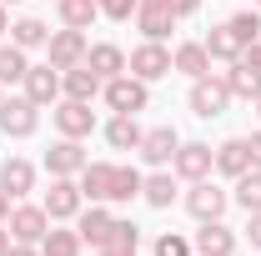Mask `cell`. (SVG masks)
<instances>
[{
	"instance_id": "obj_4",
	"label": "cell",
	"mask_w": 261,
	"mask_h": 256,
	"mask_svg": "<svg viewBox=\"0 0 261 256\" xmlns=\"http://www.w3.org/2000/svg\"><path fill=\"white\" fill-rule=\"evenodd\" d=\"M45 216L50 221H75L81 216V206H86V191H81V181L75 176H50V191H45Z\"/></svg>"
},
{
	"instance_id": "obj_16",
	"label": "cell",
	"mask_w": 261,
	"mask_h": 256,
	"mask_svg": "<svg viewBox=\"0 0 261 256\" xmlns=\"http://www.w3.org/2000/svg\"><path fill=\"white\" fill-rule=\"evenodd\" d=\"M86 201H106L111 206V186H116V161H86V171L75 176Z\"/></svg>"
},
{
	"instance_id": "obj_8",
	"label": "cell",
	"mask_w": 261,
	"mask_h": 256,
	"mask_svg": "<svg viewBox=\"0 0 261 256\" xmlns=\"http://www.w3.org/2000/svg\"><path fill=\"white\" fill-rule=\"evenodd\" d=\"M231 206V191H221L211 176L206 181H191V191H186V211H191L196 221H221Z\"/></svg>"
},
{
	"instance_id": "obj_20",
	"label": "cell",
	"mask_w": 261,
	"mask_h": 256,
	"mask_svg": "<svg viewBox=\"0 0 261 256\" xmlns=\"http://www.w3.org/2000/svg\"><path fill=\"white\" fill-rule=\"evenodd\" d=\"M141 201H146V206H156V211H171V201H176V171L156 166V171L141 181Z\"/></svg>"
},
{
	"instance_id": "obj_38",
	"label": "cell",
	"mask_w": 261,
	"mask_h": 256,
	"mask_svg": "<svg viewBox=\"0 0 261 256\" xmlns=\"http://www.w3.org/2000/svg\"><path fill=\"white\" fill-rule=\"evenodd\" d=\"M171 10H176V20H186V15L201 10V0H171Z\"/></svg>"
},
{
	"instance_id": "obj_10",
	"label": "cell",
	"mask_w": 261,
	"mask_h": 256,
	"mask_svg": "<svg viewBox=\"0 0 261 256\" xmlns=\"http://www.w3.org/2000/svg\"><path fill=\"white\" fill-rule=\"evenodd\" d=\"M5 226H10V236H15V241L40 246V241H45V231H50V216H45V206H10Z\"/></svg>"
},
{
	"instance_id": "obj_2",
	"label": "cell",
	"mask_w": 261,
	"mask_h": 256,
	"mask_svg": "<svg viewBox=\"0 0 261 256\" xmlns=\"http://www.w3.org/2000/svg\"><path fill=\"white\" fill-rule=\"evenodd\" d=\"M100 96H106V106L116 111V116H136V111H146L151 106V86L146 81H136V75H116V81H106L100 86Z\"/></svg>"
},
{
	"instance_id": "obj_17",
	"label": "cell",
	"mask_w": 261,
	"mask_h": 256,
	"mask_svg": "<svg viewBox=\"0 0 261 256\" xmlns=\"http://www.w3.org/2000/svg\"><path fill=\"white\" fill-rule=\"evenodd\" d=\"M191 246H196V256H231L236 251V231H231L226 221H201Z\"/></svg>"
},
{
	"instance_id": "obj_25",
	"label": "cell",
	"mask_w": 261,
	"mask_h": 256,
	"mask_svg": "<svg viewBox=\"0 0 261 256\" xmlns=\"http://www.w3.org/2000/svg\"><path fill=\"white\" fill-rule=\"evenodd\" d=\"M201 45L211 50V61H226V65H231V61H241V50H246V45L236 40V31H231L226 20H221V25H211V35H206Z\"/></svg>"
},
{
	"instance_id": "obj_29",
	"label": "cell",
	"mask_w": 261,
	"mask_h": 256,
	"mask_svg": "<svg viewBox=\"0 0 261 256\" xmlns=\"http://www.w3.org/2000/svg\"><path fill=\"white\" fill-rule=\"evenodd\" d=\"M56 10H61V25H70V31H91V20L100 15L96 0H56Z\"/></svg>"
},
{
	"instance_id": "obj_6",
	"label": "cell",
	"mask_w": 261,
	"mask_h": 256,
	"mask_svg": "<svg viewBox=\"0 0 261 256\" xmlns=\"http://www.w3.org/2000/svg\"><path fill=\"white\" fill-rule=\"evenodd\" d=\"M86 50H91L86 31H70V25L50 31V40H45V61L56 65V70H70V65H86Z\"/></svg>"
},
{
	"instance_id": "obj_50",
	"label": "cell",
	"mask_w": 261,
	"mask_h": 256,
	"mask_svg": "<svg viewBox=\"0 0 261 256\" xmlns=\"http://www.w3.org/2000/svg\"><path fill=\"white\" fill-rule=\"evenodd\" d=\"M251 5H256V10H261V0H251Z\"/></svg>"
},
{
	"instance_id": "obj_14",
	"label": "cell",
	"mask_w": 261,
	"mask_h": 256,
	"mask_svg": "<svg viewBox=\"0 0 261 256\" xmlns=\"http://www.w3.org/2000/svg\"><path fill=\"white\" fill-rule=\"evenodd\" d=\"M0 191L10 196V201L31 196L35 191V166L25 156H5V161H0Z\"/></svg>"
},
{
	"instance_id": "obj_45",
	"label": "cell",
	"mask_w": 261,
	"mask_h": 256,
	"mask_svg": "<svg viewBox=\"0 0 261 256\" xmlns=\"http://www.w3.org/2000/svg\"><path fill=\"white\" fill-rule=\"evenodd\" d=\"M10 31V10H5V5H0V35Z\"/></svg>"
},
{
	"instance_id": "obj_3",
	"label": "cell",
	"mask_w": 261,
	"mask_h": 256,
	"mask_svg": "<svg viewBox=\"0 0 261 256\" xmlns=\"http://www.w3.org/2000/svg\"><path fill=\"white\" fill-rule=\"evenodd\" d=\"M35 131H40V106L25 96H10L0 100V136L5 141H31Z\"/></svg>"
},
{
	"instance_id": "obj_49",
	"label": "cell",
	"mask_w": 261,
	"mask_h": 256,
	"mask_svg": "<svg viewBox=\"0 0 261 256\" xmlns=\"http://www.w3.org/2000/svg\"><path fill=\"white\" fill-rule=\"evenodd\" d=\"M0 100H5V86H0Z\"/></svg>"
},
{
	"instance_id": "obj_48",
	"label": "cell",
	"mask_w": 261,
	"mask_h": 256,
	"mask_svg": "<svg viewBox=\"0 0 261 256\" xmlns=\"http://www.w3.org/2000/svg\"><path fill=\"white\" fill-rule=\"evenodd\" d=\"M0 5H15V0H0Z\"/></svg>"
},
{
	"instance_id": "obj_51",
	"label": "cell",
	"mask_w": 261,
	"mask_h": 256,
	"mask_svg": "<svg viewBox=\"0 0 261 256\" xmlns=\"http://www.w3.org/2000/svg\"><path fill=\"white\" fill-rule=\"evenodd\" d=\"M231 256H241V251H231Z\"/></svg>"
},
{
	"instance_id": "obj_37",
	"label": "cell",
	"mask_w": 261,
	"mask_h": 256,
	"mask_svg": "<svg viewBox=\"0 0 261 256\" xmlns=\"http://www.w3.org/2000/svg\"><path fill=\"white\" fill-rule=\"evenodd\" d=\"M246 236H251V251H261V211H251V221H246Z\"/></svg>"
},
{
	"instance_id": "obj_12",
	"label": "cell",
	"mask_w": 261,
	"mask_h": 256,
	"mask_svg": "<svg viewBox=\"0 0 261 256\" xmlns=\"http://www.w3.org/2000/svg\"><path fill=\"white\" fill-rule=\"evenodd\" d=\"M20 86H25V100H35V106H56V100H61V70H56L50 61L31 65Z\"/></svg>"
},
{
	"instance_id": "obj_7",
	"label": "cell",
	"mask_w": 261,
	"mask_h": 256,
	"mask_svg": "<svg viewBox=\"0 0 261 256\" xmlns=\"http://www.w3.org/2000/svg\"><path fill=\"white\" fill-rule=\"evenodd\" d=\"M126 70L136 75V81H161V75H171V50H166L161 40H141L136 50L126 56Z\"/></svg>"
},
{
	"instance_id": "obj_41",
	"label": "cell",
	"mask_w": 261,
	"mask_h": 256,
	"mask_svg": "<svg viewBox=\"0 0 261 256\" xmlns=\"http://www.w3.org/2000/svg\"><path fill=\"white\" fill-rule=\"evenodd\" d=\"M96 256H136V246H100Z\"/></svg>"
},
{
	"instance_id": "obj_44",
	"label": "cell",
	"mask_w": 261,
	"mask_h": 256,
	"mask_svg": "<svg viewBox=\"0 0 261 256\" xmlns=\"http://www.w3.org/2000/svg\"><path fill=\"white\" fill-rule=\"evenodd\" d=\"M5 216H10V196L0 191V221H5Z\"/></svg>"
},
{
	"instance_id": "obj_9",
	"label": "cell",
	"mask_w": 261,
	"mask_h": 256,
	"mask_svg": "<svg viewBox=\"0 0 261 256\" xmlns=\"http://www.w3.org/2000/svg\"><path fill=\"white\" fill-rule=\"evenodd\" d=\"M50 121H56V131L61 136H70V141H86L91 131H96V111H91V100H56V111H50Z\"/></svg>"
},
{
	"instance_id": "obj_47",
	"label": "cell",
	"mask_w": 261,
	"mask_h": 256,
	"mask_svg": "<svg viewBox=\"0 0 261 256\" xmlns=\"http://www.w3.org/2000/svg\"><path fill=\"white\" fill-rule=\"evenodd\" d=\"M251 106H256V116H261V96H256V100H251Z\"/></svg>"
},
{
	"instance_id": "obj_39",
	"label": "cell",
	"mask_w": 261,
	"mask_h": 256,
	"mask_svg": "<svg viewBox=\"0 0 261 256\" xmlns=\"http://www.w3.org/2000/svg\"><path fill=\"white\" fill-rule=\"evenodd\" d=\"M246 146H251V166L261 171V131H251V136H246Z\"/></svg>"
},
{
	"instance_id": "obj_31",
	"label": "cell",
	"mask_w": 261,
	"mask_h": 256,
	"mask_svg": "<svg viewBox=\"0 0 261 256\" xmlns=\"http://www.w3.org/2000/svg\"><path fill=\"white\" fill-rule=\"evenodd\" d=\"M25 70H31V61H25V50L10 40V45H0V86H15V81H25Z\"/></svg>"
},
{
	"instance_id": "obj_26",
	"label": "cell",
	"mask_w": 261,
	"mask_h": 256,
	"mask_svg": "<svg viewBox=\"0 0 261 256\" xmlns=\"http://www.w3.org/2000/svg\"><path fill=\"white\" fill-rule=\"evenodd\" d=\"M81 231L75 226H56L50 221V231H45V241H40V256H81Z\"/></svg>"
},
{
	"instance_id": "obj_43",
	"label": "cell",
	"mask_w": 261,
	"mask_h": 256,
	"mask_svg": "<svg viewBox=\"0 0 261 256\" xmlns=\"http://www.w3.org/2000/svg\"><path fill=\"white\" fill-rule=\"evenodd\" d=\"M241 56H246V61H251V65H256V70H261V40H256V45H246Z\"/></svg>"
},
{
	"instance_id": "obj_46",
	"label": "cell",
	"mask_w": 261,
	"mask_h": 256,
	"mask_svg": "<svg viewBox=\"0 0 261 256\" xmlns=\"http://www.w3.org/2000/svg\"><path fill=\"white\" fill-rule=\"evenodd\" d=\"M141 5H166V10H171V0H141Z\"/></svg>"
},
{
	"instance_id": "obj_42",
	"label": "cell",
	"mask_w": 261,
	"mask_h": 256,
	"mask_svg": "<svg viewBox=\"0 0 261 256\" xmlns=\"http://www.w3.org/2000/svg\"><path fill=\"white\" fill-rule=\"evenodd\" d=\"M10 246H15V236H10V226H5V221H0V256H5V251H10Z\"/></svg>"
},
{
	"instance_id": "obj_30",
	"label": "cell",
	"mask_w": 261,
	"mask_h": 256,
	"mask_svg": "<svg viewBox=\"0 0 261 256\" xmlns=\"http://www.w3.org/2000/svg\"><path fill=\"white\" fill-rule=\"evenodd\" d=\"M231 201H236L246 216H251V211H261V171H256V166H251L246 176H236V191H231Z\"/></svg>"
},
{
	"instance_id": "obj_11",
	"label": "cell",
	"mask_w": 261,
	"mask_h": 256,
	"mask_svg": "<svg viewBox=\"0 0 261 256\" xmlns=\"http://www.w3.org/2000/svg\"><path fill=\"white\" fill-rule=\"evenodd\" d=\"M176 146H181V136H176V126H151L146 136H141L136 156L146 161V166H171V156H176Z\"/></svg>"
},
{
	"instance_id": "obj_35",
	"label": "cell",
	"mask_w": 261,
	"mask_h": 256,
	"mask_svg": "<svg viewBox=\"0 0 261 256\" xmlns=\"http://www.w3.org/2000/svg\"><path fill=\"white\" fill-rule=\"evenodd\" d=\"M136 241H141V226L126 221V216H116V226H111V241H106V246H136Z\"/></svg>"
},
{
	"instance_id": "obj_34",
	"label": "cell",
	"mask_w": 261,
	"mask_h": 256,
	"mask_svg": "<svg viewBox=\"0 0 261 256\" xmlns=\"http://www.w3.org/2000/svg\"><path fill=\"white\" fill-rule=\"evenodd\" d=\"M191 251H196V246L181 236V231H161L156 246H151V256H191Z\"/></svg>"
},
{
	"instance_id": "obj_36",
	"label": "cell",
	"mask_w": 261,
	"mask_h": 256,
	"mask_svg": "<svg viewBox=\"0 0 261 256\" xmlns=\"http://www.w3.org/2000/svg\"><path fill=\"white\" fill-rule=\"evenodd\" d=\"M96 5H100L106 20H130V15L141 10V0H96Z\"/></svg>"
},
{
	"instance_id": "obj_13",
	"label": "cell",
	"mask_w": 261,
	"mask_h": 256,
	"mask_svg": "<svg viewBox=\"0 0 261 256\" xmlns=\"http://www.w3.org/2000/svg\"><path fill=\"white\" fill-rule=\"evenodd\" d=\"M111 226H116V216L106 211V201H91V211L81 206V216H75V231H81V241H86V246H96V251L111 241Z\"/></svg>"
},
{
	"instance_id": "obj_5",
	"label": "cell",
	"mask_w": 261,
	"mask_h": 256,
	"mask_svg": "<svg viewBox=\"0 0 261 256\" xmlns=\"http://www.w3.org/2000/svg\"><path fill=\"white\" fill-rule=\"evenodd\" d=\"M171 171H176V181H206L216 171V151L206 141H181L171 156Z\"/></svg>"
},
{
	"instance_id": "obj_18",
	"label": "cell",
	"mask_w": 261,
	"mask_h": 256,
	"mask_svg": "<svg viewBox=\"0 0 261 256\" xmlns=\"http://www.w3.org/2000/svg\"><path fill=\"white\" fill-rule=\"evenodd\" d=\"M216 171H221V176H231V181L251 171V146H246V136H231V141H221V146H216Z\"/></svg>"
},
{
	"instance_id": "obj_40",
	"label": "cell",
	"mask_w": 261,
	"mask_h": 256,
	"mask_svg": "<svg viewBox=\"0 0 261 256\" xmlns=\"http://www.w3.org/2000/svg\"><path fill=\"white\" fill-rule=\"evenodd\" d=\"M5 256H40V246H25V241H15V246H10Z\"/></svg>"
},
{
	"instance_id": "obj_15",
	"label": "cell",
	"mask_w": 261,
	"mask_h": 256,
	"mask_svg": "<svg viewBox=\"0 0 261 256\" xmlns=\"http://www.w3.org/2000/svg\"><path fill=\"white\" fill-rule=\"evenodd\" d=\"M86 161H91V156L81 151V141L61 136V141L45 151V171H50V176H81V171H86Z\"/></svg>"
},
{
	"instance_id": "obj_28",
	"label": "cell",
	"mask_w": 261,
	"mask_h": 256,
	"mask_svg": "<svg viewBox=\"0 0 261 256\" xmlns=\"http://www.w3.org/2000/svg\"><path fill=\"white\" fill-rule=\"evenodd\" d=\"M10 40H15L20 50H35V45H45V40H50V25H45L40 15H20V20L10 25Z\"/></svg>"
},
{
	"instance_id": "obj_1",
	"label": "cell",
	"mask_w": 261,
	"mask_h": 256,
	"mask_svg": "<svg viewBox=\"0 0 261 256\" xmlns=\"http://www.w3.org/2000/svg\"><path fill=\"white\" fill-rule=\"evenodd\" d=\"M226 106H231V86H226V75H196L191 81V111L201 116V121H216V116H226Z\"/></svg>"
},
{
	"instance_id": "obj_33",
	"label": "cell",
	"mask_w": 261,
	"mask_h": 256,
	"mask_svg": "<svg viewBox=\"0 0 261 256\" xmlns=\"http://www.w3.org/2000/svg\"><path fill=\"white\" fill-rule=\"evenodd\" d=\"M141 181H146V176H141L136 166H116V186H111V201H136V196H141Z\"/></svg>"
},
{
	"instance_id": "obj_22",
	"label": "cell",
	"mask_w": 261,
	"mask_h": 256,
	"mask_svg": "<svg viewBox=\"0 0 261 256\" xmlns=\"http://www.w3.org/2000/svg\"><path fill=\"white\" fill-rule=\"evenodd\" d=\"M86 65L96 70L100 81H116V75H126V50H121V45H111V40H100V45L86 50Z\"/></svg>"
},
{
	"instance_id": "obj_27",
	"label": "cell",
	"mask_w": 261,
	"mask_h": 256,
	"mask_svg": "<svg viewBox=\"0 0 261 256\" xmlns=\"http://www.w3.org/2000/svg\"><path fill=\"white\" fill-rule=\"evenodd\" d=\"M141 136H146V131L136 126V116H111V121H106V141H111L116 151H136Z\"/></svg>"
},
{
	"instance_id": "obj_21",
	"label": "cell",
	"mask_w": 261,
	"mask_h": 256,
	"mask_svg": "<svg viewBox=\"0 0 261 256\" xmlns=\"http://www.w3.org/2000/svg\"><path fill=\"white\" fill-rule=\"evenodd\" d=\"M130 20H136V31L146 35V40H166V35L176 31V10H166V5H141Z\"/></svg>"
},
{
	"instance_id": "obj_24",
	"label": "cell",
	"mask_w": 261,
	"mask_h": 256,
	"mask_svg": "<svg viewBox=\"0 0 261 256\" xmlns=\"http://www.w3.org/2000/svg\"><path fill=\"white\" fill-rule=\"evenodd\" d=\"M226 86H231V100H256V96H261V70L241 56V61H231Z\"/></svg>"
},
{
	"instance_id": "obj_19",
	"label": "cell",
	"mask_w": 261,
	"mask_h": 256,
	"mask_svg": "<svg viewBox=\"0 0 261 256\" xmlns=\"http://www.w3.org/2000/svg\"><path fill=\"white\" fill-rule=\"evenodd\" d=\"M100 81L91 65H70V70H61V96H70V100H96L100 96Z\"/></svg>"
},
{
	"instance_id": "obj_32",
	"label": "cell",
	"mask_w": 261,
	"mask_h": 256,
	"mask_svg": "<svg viewBox=\"0 0 261 256\" xmlns=\"http://www.w3.org/2000/svg\"><path fill=\"white\" fill-rule=\"evenodd\" d=\"M226 25L236 31V40H241V45H256V40H261V10H236Z\"/></svg>"
},
{
	"instance_id": "obj_23",
	"label": "cell",
	"mask_w": 261,
	"mask_h": 256,
	"mask_svg": "<svg viewBox=\"0 0 261 256\" xmlns=\"http://www.w3.org/2000/svg\"><path fill=\"white\" fill-rule=\"evenodd\" d=\"M171 70H181V75H206L211 70V50L201 45V40H181L176 50H171Z\"/></svg>"
}]
</instances>
